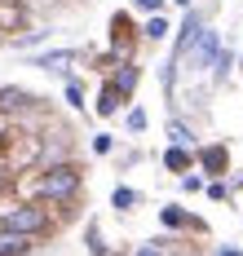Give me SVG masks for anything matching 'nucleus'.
Here are the masks:
<instances>
[{"instance_id": "5701e85b", "label": "nucleus", "mask_w": 243, "mask_h": 256, "mask_svg": "<svg viewBox=\"0 0 243 256\" xmlns=\"http://www.w3.org/2000/svg\"><path fill=\"white\" fill-rule=\"evenodd\" d=\"M133 4H137V9H146V14H160V9H164V0H133Z\"/></svg>"}, {"instance_id": "393cba45", "label": "nucleus", "mask_w": 243, "mask_h": 256, "mask_svg": "<svg viewBox=\"0 0 243 256\" xmlns=\"http://www.w3.org/2000/svg\"><path fill=\"white\" fill-rule=\"evenodd\" d=\"M9 132H14V128H9V115H0V146L9 142Z\"/></svg>"}, {"instance_id": "9d476101", "label": "nucleus", "mask_w": 243, "mask_h": 256, "mask_svg": "<svg viewBox=\"0 0 243 256\" xmlns=\"http://www.w3.org/2000/svg\"><path fill=\"white\" fill-rule=\"evenodd\" d=\"M190 164H194L190 146H168V150H164V168H168V172H186Z\"/></svg>"}, {"instance_id": "dca6fc26", "label": "nucleus", "mask_w": 243, "mask_h": 256, "mask_svg": "<svg viewBox=\"0 0 243 256\" xmlns=\"http://www.w3.org/2000/svg\"><path fill=\"white\" fill-rule=\"evenodd\" d=\"M84 248H88L93 256H106V243H102V234H98V226H88V230H84Z\"/></svg>"}, {"instance_id": "2eb2a0df", "label": "nucleus", "mask_w": 243, "mask_h": 256, "mask_svg": "<svg viewBox=\"0 0 243 256\" xmlns=\"http://www.w3.org/2000/svg\"><path fill=\"white\" fill-rule=\"evenodd\" d=\"M110 204L120 208V212H128V208L137 204V190H128V186H115V194H110Z\"/></svg>"}, {"instance_id": "1a4fd4ad", "label": "nucleus", "mask_w": 243, "mask_h": 256, "mask_svg": "<svg viewBox=\"0 0 243 256\" xmlns=\"http://www.w3.org/2000/svg\"><path fill=\"white\" fill-rule=\"evenodd\" d=\"M27 252H31V238H27V234L0 230V256H27Z\"/></svg>"}, {"instance_id": "412c9836", "label": "nucleus", "mask_w": 243, "mask_h": 256, "mask_svg": "<svg viewBox=\"0 0 243 256\" xmlns=\"http://www.w3.org/2000/svg\"><path fill=\"white\" fill-rule=\"evenodd\" d=\"M110 146H115L110 132H98V137H93V150H98V154H110Z\"/></svg>"}, {"instance_id": "f8f14e48", "label": "nucleus", "mask_w": 243, "mask_h": 256, "mask_svg": "<svg viewBox=\"0 0 243 256\" xmlns=\"http://www.w3.org/2000/svg\"><path fill=\"white\" fill-rule=\"evenodd\" d=\"M110 84H115V88H120V93L128 98V93L137 88V66H133V62H120V71L110 76Z\"/></svg>"}, {"instance_id": "9b49d317", "label": "nucleus", "mask_w": 243, "mask_h": 256, "mask_svg": "<svg viewBox=\"0 0 243 256\" xmlns=\"http://www.w3.org/2000/svg\"><path fill=\"white\" fill-rule=\"evenodd\" d=\"M120 106H124V93L106 80V84H102V93H98V115H115Z\"/></svg>"}, {"instance_id": "6e6552de", "label": "nucleus", "mask_w": 243, "mask_h": 256, "mask_svg": "<svg viewBox=\"0 0 243 256\" xmlns=\"http://www.w3.org/2000/svg\"><path fill=\"white\" fill-rule=\"evenodd\" d=\"M27 106H36V98H31L27 88H0V115H14V110H27Z\"/></svg>"}, {"instance_id": "7ed1b4c3", "label": "nucleus", "mask_w": 243, "mask_h": 256, "mask_svg": "<svg viewBox=\"0 0 243 256\" xmlns=\"http://www.w3.org/2000/svg\"><path fill=\"white\" fill-rule=\"evenodd\" d=\"M36 159H44V137H36V132H9V142H4V164H9L14 172H22Z\"/></svg>"}, {"instance_id": "f257e3e1", "label": "nucleus", "mask_w": 243, "mask_h": 256, "mask_svg": "<svg viewBox=\"0 0 243 256\" xmlns=\"http://www.w3.org/2000/svg\"><path fill=\"white\" fill-rule=\"evenodd\" d=\"M31 194H36V204H71L80 194V168L76 164H49L44 172H36Z\"/></svg>"}, {"instance_id": "39448f33", "label": "nucleus", "mask_w": 243, "mask_h": 256, "mask_svg": "<svg viewBox=\"0 0 243 256\" xmlns=\"http://www.w3.org/2000/svg\"><path fill=\"white\" fill-rule=\"evenodd\" d=\"M199 168H204L208 177H221V172L230 168V150H226L221 142H216V146H204V150H199Z\"/></svg>"}, {"instance_id": "f3484780", "label": "nucleus", "mask_w": 243, "mask_h": 256, "mask_svg": "<svg viewBox=\"0 0 243 256\" xmlns=\"http://www.w3.org/2000/svg\"><path fill=\"white\" fill-rule=\"evenodd\" d=\"M22 22V9H18V4H0V31H4V26H18Z\"/></svg>"}, {"instance_id": "4be33fe9", "label": "nucleus", "mask_w": 243, "mask_h": 256, "mask_svg": "<svg viewBox=\"0 0 243 256\" xmlns=\"http://www.w3.org/2000/svg\"><path fill=\"white\" fill-rule=\"evenodd\" d=\"M137 256H164V238H160V243H142Z\"/></svg>"}, {"instance_id": "6ab92c4d", "label": "nucleus", "mask_w": 243, "mask_h": 256, "mask_svg": "<svg viewBox=\"0 0 243 256\" xmlns=\"http://www.w3.org/2000/svg\"><path fill=\"white\" fill-rule=\"evenodd\" d=\"M142 128H146V110L133 106V110H128V132H142Z\"/></svg>"}, {"instance_id": "bb28decb", "label": "nucleus", "mask_w": 243, "mask_h": 256, "mask_svg": "<svg viewBox=\"0 0 243 256\" xmlns=\"http://www.w3.org/2000/svg\"><path fill=\"white\" fill-rule=\"evenodd\" d=\"M177 4H186V9H190V0H177Z\"/></svg>"}, {"instance_id": "ddd939ff", "label": "nucleus", "mask_w": 243, "mask_h": 256, "mask_svg": "<svg viewBox=\"0 0 243 256\" xmlns=\"http://www.w3.org/2000/svg\"><path fill=\"white\" fill-rule=\"evenodd\" d=\"M168 142H172V146H190V142H194V132H190L182 120H168Z\"/></svg>"}, {"instance_id": "a211bd4d", "label": "nucleus", "mask_w": 243, "mask_h": 256, "mask_svg": "<svg viewBox=\"0 0 243 256\" xmlns=\"http://www.w3.org/2000/svg\"><path fill=\"white\" fill-rule=\"evenodd\" d=\"M230 66H234V58H230V53H216V62H212V80H216V84L230 76Z\"/></svg>"}, {"instance_id": "b1692460", "label": "nucleus", "mask_w": 243, "mask_h": 256, "mask_svg": "<svg viewBox=\"0 0 243 256\" xmlns=\"http://www.w3.org/2000/svg\"><path fill=\"white\" fill-rule=\"evenodd\" d=\"M199 186H204V177H182V190H190V194H194Z\"/></svg>"}, {"instance_id": "a878e982", "label": "nucleus", "mask_w": 243, "mask_h": 256, "mask_svg": "<svg viewBox=\"0 0 243 256\" xmlns=\"http://www.w3.org/2000/svg\"><path fill=\"white\" fill-rule=\"evenodd\" d=\"M216 256H243V252H239V248H221Z\"/></svg>"}, {"instance_id": "20e7f679", "label": "nucleus", "mask_w": 243, "mask_h": 256, "mask_svg": "<svg viewBox=\"0 0 243 256\" xmlns=\"http://www.w3.org/2000/svg\"><path fill=\"white\" fill-rule=\"evenodd\" d=\"M216 53H221V40H216V31H208V26H204V31H199V40H194V44H190V66H194V71H204V66H212L216 62Z\"/></svg>"}, {"instance_id": "aec40b11", "label": "nucleus", "mask_w": 243, "mask_h": 256, "mask_svg": "<svg viewBox=\"0 0 243 256\" xmlns=\"http://www.w3.org/2000/svg\"><path fill=\"white\" fill-rule=\"evenodd\" d=\"M66 102L76 106V110H80V106H84V88H80V84H76V80L66 84Z\"/></svg>"}, {"instance_id": "423d86ee", "label": "nucleus", "mask_w": 243, "mask_h": 256, "mask_svg": "<svg viewBox=\"0 0 243 256\" xmlns=\"http://www.w3.org/2000/svg\"><path fill=\"white\" fill-rule=\"evenodd\" d=\"M160 221L168 226V230H186V226H194V230H204V221H194L186 208H177V204H168V208H160Z\"/></svg>"}, {"instance_id": "0eeeda50", "label": "nucleus", "mask_w": 243, "mask_h": 256, "mask_svg": "<svg viewBox=\"0 0 243 256\" xmlns=\"http://www.w3.org/2000/svg\"><path fill=\"white\" fill-rule=\"evenodd\" d=\"M76 58H80L76 49H54V53H40V58H36L31 66H40V71H66V66H71Z\"/></svg>"}, {"instance_id": "4468645a", "label": "nucleus", "mask_w": 243, "mask_h": 256, "mask_svg": "<svg viewBox=\"0 0 243 256\" xmlns=\"http://www.w3.org/2000/svg\"><path fill=\"white\" fill-rule=\"evenodd\" d=\"M142 36H146V40H164V36H168V18H164V14H150V22L142 26Z\"/></svg>"}, {"instance_id": "f03ea898", "label": "nucleus", "mask_w": 243, "mask_h": 256, "mask_svg": "<svg viewBox=\"0 0 243 256\" xmlns=\"http://www.w3.org/2000/svg\"><path fill=\"white\" fill-rule=\"evenodd\" d=\"M0 230H14V234H49L54 221H49V208L44 204H27V199H14V204H0Z\"/></svg>"}]
</instances>
